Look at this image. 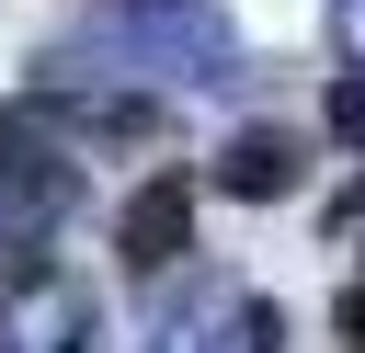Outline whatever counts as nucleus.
<instances>
[{
    "mask_svg": "<svg viewBox=\"0 0 365 353\" xmlns=\"http://www.w3.org/2000/svg\"><path fill=\"white\" fill-rule=\"evenodd\" d=\"M0 342L11 353H103V296L57 262H23L0 296Z\"/></svg>",
    "mask_w": 365,
    "mask_h": 353,
    "instance_id": "f257e3e1",
    "label": "nucleus"
},
{
    "mask_svg": "<svg viewBox=\"0 0 365 353\" xmlns=\"http://www.w3.org/2000/svg\"><path fill=\"white\" fill-rule=\"evenodd\" d=\"M148 353H285V307L240 285H182L148 330Z\"/></svg>",
    "mask_w": 365,
    "mask_h": 353,
    "instance_id": "f03ea898",
    "label": "nucleus"
},
{
    "mask_svg": "<svg viewBox=\"0 0 365 353\" xmlns=\"http://www.w3.org/2000/svg\"><path fill=\"white\" fill-rule=\"evenodd\" d=\"M182 251H194V182L182 171H148L125 194V216H114V262L137 285H160V273H182Z\"/></svg>",
    "mask_w": 365,
    "mask_h": 353,
    "instance_id": "7ed1b4c3",
    "label": "nucleus"
},
{
    "mask_svg": "<svg viewBox=\"0 0 365 353\" xmlns=\"http://www.w3.org/2000/svg\"><path fill=\"white\" fill-rule=\"evenodd\" d=\"M46 102H57L68 148H160L171 137V102L148 80H91V91H46Z\"/></svg>",
    "mask_w": 365,
    "mask_h": 353,
    "instance_id": "20e7f679",
    "label": "nucleus"
},
{
    "mask_svg": "<svg viewBox=\"0 0 365 353\" xmlns=\"http://www.w3.org/2000/svg\"><path fill=\"white\" fill-rule=\"evenodd\" d=\"M228 205H285L297 182H308V148L285 137V125H228L217 137V171H205Z\"/></svg>",
    "mask_w": 365,
    "mask_h": 353,
    "instance_id": "39448f33",
    "label": "nucleus"
},
{
    "mask_svg": "<svg viewBox=\"0 0 365 353\" xmlns=\"http://www.w3.org/2000/svg\"><path fill=\"white\" fill-rule=\"evenodd\" d=\"M319 114H331V137H354V148H365V68H342V80H331V102H319Z\"/></svg>",
    "mask_w": 365,
    "mask_h": 353,
    "instance_id": "423d86ee",
    "label": "nucleus"
},
{
    "mask_svg": "<svg viewBox=\"0 0 365 353\" xmlns=\"http://www.w3.org/2000/svg\"><path fill=\"white\" fill-rule=\"evenodd\" d=\"M331 342H354V353H365V273L342 285V307H331Z\"/></svg>",
    "mask_w": 365,
    "mask_h": 353,
    "instance_id": "0eeeda50",
    "label": "nucleus"
},
{
    "mask_svg": "<svg viewBox=\"0 0 365 353\" xmlns=\"http://www.w3.org/2000/svg\"><path fill=\"white\" fill-rule=\"evenodd\" d=\"M331 34L354 46V68H365V0H331Z\"/></svg>",
    "mask_w": 365,
    "mask_h": 353,
    "instance_id": "6e6552de",
    "label": "nucleus"
},
{
    "mask_svg": "<svg viewBox=\"0 0 365 353\" xmlns=\"http://www.w3.org/2000/svg\"><path fill=\"white\" fill-rule=\"evenodd\" d=\"M354 216H365V171H354V182L331 194V228H354Z\"/></svg>",
    "mask_w": 365,
    "mask_h": 353,
    "instance_id": "1a4fd4ad",
    "label": "nucleus"
}]
</instances>
